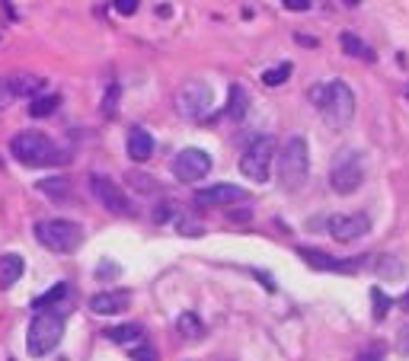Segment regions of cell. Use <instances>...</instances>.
Masks as SVG:
<instances>
[{"label": "cell", "instance_id": "29", "mask_svg": "<svg viewBox=\"0 0 409 361\" xmlns=\"http://www.w3.org/2000/svg\"><path fill=\"white\" fill-rule=\"evenodd\" d=\"M128 182H131L138 192H157V179H151V176H144V173H128Z\"/></svg>", "mask_w": 409, "mask_h": 361}, {"label": "cell", "instance_id": "11", "mask_svg": "<svg viewBox=\"0 0 409 361\" xmlns=\"http://www.w3.org/2000/svg\"><path fill=\"white\" fill-rule=\"evenodd\" d=\"M89 186H93V195L102 201V208H109L112 214H119V218H131L134 214V208H131V201H128V195L121 192V186L119 182H112L109 176H99V173H93L89 176Z\"/></svg>", "mask_w": 409, "mask_h": 361}, {"label": "cell", "instance_id": "15", "mask_svg": "<svg viewBox=\"0 0 409 361\" xmlns=\"http://www.w3.org/2000/svg\"><path fill=\"white\" fill-rule=\"evenodd\" d=\"M102 335H106L109 342H115V345H125V348H134V345H144V329L138 326V323H125V326H112V329H102Z\"/></svg>", "mask_w": 409, "mask_h": 361}, {"label": "cell", "instance_id": "21", "mask_svg": "<svg viewBox=\"0 0 409 361\" xmlns=\"http://www.w3.org/2000/svg\"><path fill=\"white\" fill-rule=\"evenodd\" d=\"M249 112V96L240 84H230V93H227V116L230 118H243Z\"/></svg>", "mask_w": 409, "mask_h": 361}, {"label": "cell", "instance_id": "22", "mask_svg": "<svg viewBox=\"0 0 409 361\" xmlns=\"http://www.w3.org/2000/svg\"><path fill=\"white\" fill-rule=\"evenodd\" d=\"M342 52L349 55V58H361V61H374V52H371L368 45H364L361 39H358L355 33H342Z\"/></svg>", "mask_w": 409, "mask_h": 361}, {"label": "cell", "instance_id": "38", "mask_svg": "<svg viewBox=\"0 0 409 361\" xmlns=\"http://www.w3.org/2000/svg\"><path fill=\"white\" fill-rule=\"evenodd\" d=\"M288 10H294V13H300V10H310V0H281Z\"/></svg>", "mask_w": 409, "mask_h": 361}, {"label": "cell", "instance_id": "3", "mask_svg": "<svg viewBox=\"0 0 409 361\" xmlns=\"http://www.w3.org/2000/svg\"><path fill=\"white\" fill-rule=\"evenodd\" d=\"M32 233H36L42 250L58 252V256H67V252H74L77 246L83 243L80 224H74V221H67V218H42V221H36Z\"/></svg>", "mask_w": 409, "mask_h": 361}, {"label": "cell", "instance_id": "8", "mask_svg": "<svg viewBox=\"0 0 409 361\" xmlns=\"http://www.w3.org/2000/svg\"><path fill=\"white\" fill-rule=\"evenodd\" d=\"M364 182V167H361V154L358 150H339V157L332 160V170H329V186L332 192L339 195H351L358 192Z\"/></svg>", "mask_w": 409, "mask_h": 361}, {"label": "cell", "instance_id": "13", "mask_svg": "<svg viewBox=\"0 0 409 361\" xmlns=\"http://www.w3.org/2000/svg\"><path fill=\"white\" fill-rule=\"evenodd\" d=\"M246 199V189L240 186H230V182H217V186H208V189H198L192 195L195 208H224L230 201H243Z\"/></svg>", "mask_w": 409, "mask_h": 361}, {"label": "cell", "instance_id": "34", "mask_svg": "<svg viewBox=\"0 0 409 361\" xmlns=\"http://www.w3.org/2000/svg\"><path fill=\"white\" fill-rule=\"evenodd\" d=\"M138 4L141 0H115V10H119L121 16H131V13H138Z\"/></svg>", "mask_w": 409, "mask_h": 361}, {"label": "cell", "instance_id": "39", "mask_svg": "<svg viewBox=\"0 0 409 361\" xmlns=\"http://www.w3.org/2000/svg\"><path fill=\"white\" fill-rule=\"evenodd\" d=\"M400 307H403V310H409V291H406V294L400 297Z\"/></svg>", "mask_w": 409, "mask_h": 361}, {"label": "cell", "instance_id": "12", "mask_svg": "<svg viewBox=\"0 0 409 361\" xmlns=\"http://www.w3.org/2000/svg\"><path fill=\"white\" fill-rule=\"evenodd\" d=\"M326 231H329V237L339 240V243H351V240L371 233V218L368 214H332V218L326 221Z\"/></svg>", "mask_w": 409, "mask_h": 361}, {"label": "cell", "instance_id": "28", "mask_svg": "<svg viewBox=\"0 0 409 361\" xmlns=\"http://www.w3.org/2000/svg\"><path fill=\"white\" fill-rule=\"evenodd\" d=\"M102 116L106 118H112L115 116V109H119V84H109V90H106V96H102Z\"/></svg>", "mask_w": 409, "mask_h": 361}, {"label": "cell", "instance_id": "37", "mask_svg": "<svg viewBox=\"0 0 409 361\" xmlns=\"http://www.w3.org/2000/svg\"><path fill=\"white\" fill-rule=\"evenodd\" d=\"M381 358H383V348H381V345H374V348H368V352L358 355L355 361H381Z\"/></svg>", "mask_w": 409, "mask_h": 361}, {"label": "cell", "instance_id": "33", "mask_svg": "<svg viewBox=\"0 0 409 361\" xmlns=\"http://www.w3.org/2000/svg\"><path fill=\"white\" fill-rule=\"evenodd\" d=\"M128 352H131V358H134V361H157V352H153V348L147 345V342H144V345L128 348Z\"/></svg>", "mask_w": 409, "mask_h": 361}, {"label": "cell", "instance_id": "35", "mask_svg": "<svg viewBox=\"0 0 409 361\" xmlns=\"http://www.w3.org/2000/svg\"><path fill=\"white\" fill-rule=\"evenodd\" d=\"M396 352H400L403 358H409V326L400 329V339H396Z\"/></svg>", "mask_w": 409, "mask_h": 361}, {"label": "cell", "instance_id": "16", "mask_svg": "<svg viewBox=\"0 0 409 361\" xmlns=\"http://www.w3.org/2000/svg\"><path fill=\"white\" fill-rule=\"evenodd\" d=\"M125 148H128V157H131L134 163H144V160H151V154H153V138L147 135L144 128H131L128 131Z\"/></svg>", "mask_w": 409, "mask_h": 361}, {"label": "cell", "instance_id": "23", "mask_svg": "<svg viewBox=\"0 0 409 361\" xmlns=\"http://www.w3.org/2000/svg\"><path fill=\"white\" fill-rule=\"evenodd\" d=\"M58 106H61V96H58V93H51V96H36L29 103V116L32 118H48L51 112H58Z\"/></svg>", "mask_w": 409, "mask_h": 361}, {"label": "cell", "instance_id": "17", "mask_svg": "<svg viewBox=\"0 0 409 361\" xmlns=\"http://www.w3.org/2000/svg\"><path fill=\"white\" fill-rule=\"evenodd\" d=\"M70 294V288H67V282H58L55 288L48 291V294H42V297H36L32 301V310H58V313H64L67 316V307H64V297Z\"/></svg>", "mask_w": 409, "mask_h": 361}, {"label": "cell", "instance_id": "24", "mask_svg": "<svg viewBox=\"0 0 409 361\" xmlns=\"http://www.w3.org/2000/svg\"><path fill=\"white\" fill-rule=\"evenodd\" d=\"M67 189H70V182L64 179V176H55V179H42V182H38V192L51 195V199H64V195H67Z\"/></svg>", "mask_w": 409, "mask_h": 361}, {"label": "cell", "instance_id": "6", "mask_svg": "<svg viewBox=\"0 0 409 361\" xmlns=\"http://www.w3.org/2000/svg\"><path fill=\"white\" fill-rule=\"evenodd\" d=\"M278 154V141L272 135H262L243 150L240 157V173L253 182H268V173H272V160Z\"/></svg>", "mask_w": 409, "mask_h": 361}, {"label": "cell", "instance_id": "10", "mask_svg": "<svg viewBox=\"0 0 409 361\" xmlns=\"http://www.w3.org/2000/svg\"><path fill=\"white\" fill-rule=\"evenodd\" d=\"M298 256L304 259L310 269H320V272H345V275H355V272L368 269L371 259L374 256H351V259H336V256H326V252L320 250H307V246H300Z\"/></svg>", "mask_w": 409, "mask_h": 361}, {"label": "cell", "instance_id": "36", "mask_svg": "<svg viewBox=\"0 0 409 361\" xmlns=\"http://www.w3.org/2000/svg\"><path fill=\"white\" fill-rule=\"evenodd\" d=\"M170 214H173V205H170V201H160L157 211H153V221H157V224H163V221L170 218Z\"/></svg>", "mask_w": 409, "mask_h": 361}, {"label": "cell", "instance_id": "7", "mask_svg": "<svg viewBox=\"0 0 409 361\" xmlns=\"http://www.w3.org/2000/svg\"><path fill=\"white\" fill-rule=\"evenodd\" d=\"M173 109H176V116L185 118V122L204 118L211 109V87L204 84V80H185L176 90V96H173Z\"/></svg>", "mask_w": 409, "mask_h": 361}, {"label": "cell", "instance_id": "19", "mask_svg": "<svg viewBox=\"0 0 409 361\" xmlns=\"http://www.w3.org/2000/svg\"><path fill=\"white\" fill-rule=\"evenodd\" d=\"M176 333L182 335L185 342H198L204 335V323L198 320L195 310H185V313H179V320H176Z\"/></svg>", "mask_w": 409, "mask_h": 361}, {"label": "cell", "instance_id": "40", "mask_svg": "<svg viewBox=\"0 0 409 361\" xmlns=\"http://www.w3.org/2000/svg\"><path fill=\"white\" fill-rule=\"evenodd\" d=\"M406 96H409V90H406Z\"/></svg>", "mask_w": 409, "mask_h": 361}, {"label": "cell", "instance_id": "27", "mask_svg": "<svg viewBox=\"0 0 409 361\" xmlns=\"http://www.w3.org/2000/svg\"><path fill=\"white\" fill-rule=\"evenodd\" d=\"M377 272H381L383 278H400L403 275V265H400V259H396V256H381Z\"/></svg>", "mask_w": 409, "mask_h": 361}, {"label": "cell", "instance_id": "9", "mask_svg": "<svg viewBox=\"0 0 409 361\" xmlns=\"http://www.w3.org/2000/svg\"><path fill=\"white\" fill-rule=\"evenodd\" d=\"M211 167H214V160H211L208 150L185 148V150H179L176 160H173V176H176L179 182H198L211 173Z\"/></svg>", "mask_w": 409, "mask_h": 361}, {"label": "cell", "instance_id": "14", "mask_svg": "<svg viewBox=\"0 0 409 361\" xmlns=\"http://www.w3.org/2000/svg\"><path fill=\"white\" fill-rule=\"evenodd\" d=\"M128 304H131V291H125V288L99 291V294L89 297V310H93L96 316H115V313H121V310H128Z\"/></svg>", "mask_w": 409, "mask_h": 361}, {"label": "cell", "instance_id": "26", "mask_svg": "<svg viewBox=\"0 0 409 361\" xmlns=\"http://www.w3.org/2000/svg\"><path fill=\"white\" fill-rule=\"evenodd\" d=\"M291 71H294V67L288 65V61H285V65H278V67H268V71L262 74V84H266V87H281L288 77H291Z\"/></svg>", "mask_w": 409, "mask_h": 361}, {"label": "cell", "instance_id": "32", "mask_svg": "<svg viewBox=\"0 0 409 361\" xmlns=\"http://www.w3.org/2000/svg\"><path fill=\"white\" fill-rule=\"evenodd\" d=\"M16 99V93H13V84L10 77H0V109H6V106Z\"/></svg>", "mask_w": 409, "mask_h": 361}, {"label": "cell", "instance_id": "5", "mask_svg": "<svg viewBox=\"0 0 409 361\" xmlns=\"http://www.w3.org/2000/svg\"><path fill=\"white\" fill-rule=\"evenodd\" d=\"M64 335V313L58 310H36L29 323V333H26V348H29L32 358H45L58 348Z\"/></svg>", "mask_w": 409, "mask_h": 361}, {"label": "cell", "instance_id": "4", "mask_svg": "<svg viewBox=\"0 0 409 361\" xmlns=\"http://www.w3.org/2000/svg\"><path fill=\"white\" fill-rule=\"evenodd\" d=\"M307 173H310V150H307L304 138L294 135L285 141L278 157V186L285 192H298L307 182Z\"/></svg>", "mask_w": 409, "mask_h": 361}, {"label": "cell", "instance_id": "31", "mask_svg": "<svg viewBox=\"0 0 409 361\" xmlns=\"http://www.w3.org/2000/svg\"><path fill=\"white\" fill-rule=\"evenodd\" d=\"M119 265L115 262H99L96 265V278H99V282H112V278H119Z\"/></svg>", "mask_w": 409, "mask_h": 361}, {"label": "cell", "instance_id": "30", "mask_svg": "<svg viewBox=\"0 0 409 361\" xmlns=\"http://www.w3.org/2000/svg\"><path fill=\"white\" fill-rule=\"evenodd\" d=\"M176 227H179V233H185V237H202L204 233V227L192 218H176Z\"/></svg>", "mask_w": 409, "mask_h": 361}, {"label": "cell", "instance_id": "25", "mask_svg": "<svg viewBox=\"0 0 409 361\" xmlns=\"http://www.w3.org/2000/svg\"><path fill=\"white\" fill-rule=\"evenodd\" d=\"M390 304H393V301H390V297L383 294L381 288H371V307H374V310H371V316H374L377 323H381L383 316L390 313Z\"/></svg>", "mask_w": 409, "mask_h": 361}, {"label": "cell", "instance_id": "1", "mask_svg": "<svg viewBox=\"0 0 409 361\" xmlns=\"http://www.w3.org/2000/svg\"><path fill=\"white\" fill-rule=\"evenodd\" d=\"M310 99L317 103L320 116L329 128H345L355 118V93L342 84V80H329L323 87H313Z\"/></svg>", "mask_w": 409, "mask_h": 361}, {"label": "cell", "instance_id": "2", "mask_svg": "<svg viewBox=\"0 0 409 361\" xmlns=\"http://www.w3.org/2000/svg\"><path fill=\"white\" fill-rule=\"evenodd\" d=\"M10 154L16 157L23 167H55V163H67V150H61L48 135H42V131H19L10 141Z\"/></svg>", "mask_w": 409, "mask_h": 361}, {"label": "cell", "instance_id": "18", "mask_svg": "<svg viewBox=\"0 0 409 361\" xmlns=\"http://www.w3.org/2000/svg\"><path fill=\"white\" fill-rule=\"evenodd\" d=\"M23 269H26L23 256H16V252L0 256V288H13L19 282V275H23Z\"/></svg>", "mask_w": 409, "mask_h": 361}, {"label": "cell", "instance_id": "20", "mask_svg": "<svg viewBox=\"0 0 409 361\" xmlns=\"http://www.w3.org/2000/svg\"><path fill=\"white\" fill-rule=\"evenodd\" d=\"M10 84H13V93H16V96H29V99H36L38 93L45 90V80L36 77V74H19V77H10Z\"/></svg>", "mask_w": 409, "mask_h": 361}]
</instances>
